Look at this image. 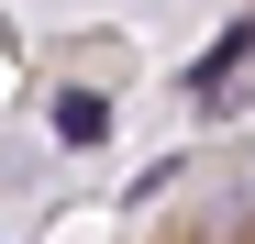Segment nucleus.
I'll list each match as a JSON object with an SVG mask.
<instances>
[{"label": "nucleus", "instance_id": "f257e3e1", "mask_svg": "<svg viewBox=\"0 0 255 244\" xmlns=\"http://www.w3.org/2000/svg\"><path fill=\"white\" fill-rule=\"evenodd\" d=\"M56 133H67V144H100V133H111V100H100V89H67V100H56Z\"/></svg>", "mask_w": 255, "mask_h": 244}]
</instances>
